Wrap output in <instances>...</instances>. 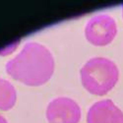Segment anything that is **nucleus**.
Here are the masks:
<instances>
[{
	"instance_id": "obj_1",
	"label": "nucleus",
	"mask_w": 123,
	"mask_h": 123,
	"mask_svg": "<svg viewBox=\"0 0 123 123\" xmlns=\"http://www.w3.org/2000/svg\"><path fill=\"white\" fill-rule=\"evenodd\" d=\"M6 70L17 81L29 86H39L50 79L54 70V60L45 46L30 43L7 63Z\"/></svg>"
},
{
	"instance_id": "obj_2",
	"label": "nucleus",
	"mask_w": 123,
	"mask_h": 123,
	"mask_svg": "<svg viewBox=\"0 0 123 123\" xmlns=\"http://www.w3.org/2000/svg\"><path fill=\"white\" fill-rule=\"evenodd\" d=\"M118 75L115 63L104 57L90 59L81 69L83 86L90 93L98 96L107 94L115 86Z\"/></svg>"
},
{
	"instance_id": "obj_5",
	"label": "nucleus",
	"mask_w": 123,
	"mask_h": 123,
	"mask_svg": "<svg viewBox=\"0 0 123 123\" xmlns=\"http://www.w3.org/2000/svg\"><path fill=\"white\" fill-rule=\"evenodd\" d=\"M119 108L110 99L99 100L89 109L88 123H114Z\"/></svg>"
},
{
	"instance_id": "obj_8",
	"label": "nucleus",
	"mask_w": 123,
	"mask_h": 123,
	"mask_svg": "<svg viewBox=\"0 0 123 123\" xmlns=\"http://www.w3.org/2000/svg\"><path fill=\"white\" fill-rule=\"evenodd\" d=\"M0 123H7V121L5 120V118H3L1 115H0Z\"/></svg>"
},
{
	"instance_id": "obj_7",
	"label": "nucleus",
	"mask_w": 123,
	"mask_h": 123,
	"mask_svg": "<svg viewBox=\"0 0 123 123\" xmlns=\"http://www.w3.org/2000/svg\"><path fill=\"white\" fill-rule=\"evenodd\" d=\"M114 123H123V113L121 112V110H119V112L117 113Z\"/></svg>"
},
{
	"instance_id": "obj_4",
	"label": "nucleus",
	"mask_w": 123,
	"mask_h": 123,
	"mask_svg": "<svg viewBox=\"0 0 123 123\" xmlns=\"http://www.w3.org/2000/svg\"><path fill=\"white\" fill-rule=\"evenodd\" d=\"M46 116L49 123H78L81 109L73 99L58 98L48 105Z\"/></svg>"
},
{
	"instance_id": "obj_6",
	"label": "nucleus",
	"mask_w": 123,
	"mask_h": 123,
	"mask_svg": "<svg viewBox=\"0 0 123 123\" xmlns=\"http://www.w3.org/2000/svg\"><path fill=\"white\" fill-rule=\"evenodd\" d=\"M16 91L8 81L0 79V109H10L15 104Z\"/></svg>"
},
{
	"instance_id": "obj_3",
	"label": "nucleus",
	"mask_w": 123,
	"mask_h": 123,
	"mask_svg": "<svg viewBox=\"0 0 123 123\" xmlns=\"http://www.w3.org/2000/svg\"><path fill=\"white\" fill-rule=\"evenodd\" d=\"M86 37L95 45H106L116 36L117 26L113 19L108 15H98L92 18L87 24Z\"/></svg>"
}]
</instances>
